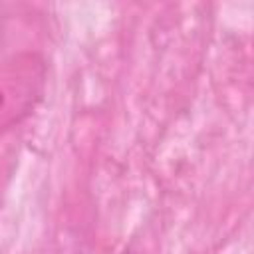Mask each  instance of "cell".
Wrapping results in <instances>:
<instances>
[{
    "mask_svg": "<svg viewBox=\"0 0 254 254\" xmlns=\"http://www.w3.org/2000/svg\"><path fill=\"white\" fill-rule=\"evenodd\" d=\"M46 60L38 52H18L0 64V133L20 125L44 97Z\"/></svg>",
    "mask_w": 254,
    "mask_h": 254,
    "instance_id": "cell-1",
    "label": "cell"
},
{
    "mask_svg": "<svg viewBox=\"0 0 254 254\" xmlns=\"http://www.w3.org/2000/svg\"><path fill=\"white\" fill-rule=\"evenodd\" d=\"M121 254H133V252H131V250H129V248H125V250H123V252H121Z\"/></svg>",
    "mask_w": 254,
    "mask_h": 254,
    "instance_id": "cell-2",
    "label": "cell"
}]
</instances>
